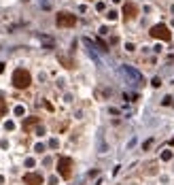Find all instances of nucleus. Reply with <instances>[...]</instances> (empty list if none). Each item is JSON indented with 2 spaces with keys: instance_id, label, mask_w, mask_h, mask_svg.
Here are the masks:
<instances>
[{
  "instance_id": "obj_1",
  "label": "nucleus",
  "mask_w": 174,
  "mask_h": 185,
  "mask_svg": "<svg viewBox=\"0 0 174 185\" xmlns=\"http://www.w3.org/2000/svg\"><path fill=\"white\" fill-rule=\"evenodd\" d=\"M121 77L125 79L127 83H132V85H142V83H144L142 75H140L134 66H127V64H123V66H121Z\"/></svg>"
},
{
  "instance_id": "obj_2",
  "label": "nucleus",
  "mask_w": 174,
  "mask_h": 185,
  "mask_svg": "<svg viewBox=\"0 0 174 185\" xmlns=\"http://www.w3.org/2000/svg\"><path fill=\"white\" fill-rule=\"evenodd\" d=\"M30 83H32V77L26 68H17L13 73V85L17 90H26V87H30Z\"/></svg>"
},
{
  "instance_id": "obj_3",
  "label": "nucleus",
  "mask_w": 174,
  "mask_h": 185,
  "mask_svg": "<svg viewBox=\"0 0 174 185\" xmlns=\"http://www.w3.org/2000/svg\"><path fill=\"white\" fill-rule=\"evenodd\" d=\"M151 36L153 38H159L163 43H168L172 38V34H170V28L168 26H163V23H155L153 28H151Z\"/></svg>"
},
{
  "instance_id": "obj_4",
  "label": "nucleus",
  "mask_w": 174,
  "mask_h": 185,
  "mask_svg": "<svg viewBox=\"0 0 174 185\" xmlns=\"http://www.w3.org/2000/svg\"><path fill=\"white\" fill-rule=\"evenodd\" d=\"M55 23L60 26V28H72V26L77 23V15H72V13H68V11H62V13H58V17H55Z\"/></svg>"
},
{
  "instance_id": "obj_5",
  "label": "nucleus",
  "mask_w": 174,
  "mask_h": 185,
  "mask_svg": "<svg viewBox=\"0 0 174 185\" xmlns=\"http://www.w3.org/2000/svg\"><path fill=\"white\" fill-rule=\"evenodd\" d=\"M70 168H72V160H70V157H60V162H58V172L62 174L64 179L70 177Z\"/></svg>"
},
{
  "instance_id": "obj_6",
  "label": "nucleus",
  "mask_w": 174,
  "mask_h": 185,
  "mask_svg": "<svg viewBox=\"0 0 174 185\" xmlns=\"http://www.w3.org/2000/svg\"><path fill=\"white\" fill-rule=\"evenodd\" d=\"M136 15H138V6H136L134 2H125L123 4V17L130 21V19H134Z\"/></svg>"
},
{
  "instance_id": "obj_7",
  "label": "nucleus",
  "mask_w": 174,
  "mask_h": 185,
  "mask_svg": "<svg viewBox=\"0 0 174 185\" xmlns=\"http://www.w3.org/2000/svg\"><path fill=\"white\" fill-rule=\"evenodd\" d=\"M23 183L26 185H43V174H38V172H28L23 177Z\"/></svg>"
},
{
  "instance_id": "obj_8",
  "label": "nucleus",
  "mask_w": 174,
  "mask_h": 185,
  "mask_svg": "<svg viewBox=\"0 0 174 185\" xmlns=\"http://www.w3.org/2000/svg\"><path fill=\"white\" fill-rule=\"evenodd\" d=\"M98 151H100V153H106V151H108V147H106V143H104V136H102V130L98 132Z\"/></svg>"
},
{
  "instance_id": "obj_9",
  "label": "nucleus",
  "mask_w": 174,
  "mask_h": 185,
  "mask_svg": "<svg viewBox=\"0 0 174 185\" xmlns=\"http://www.w3.org/2000/svg\"><path fill=\"white\" fill-rule=\"evenodd\" d=\"M34 123H38V117H30V119H26V121H23V128L28 130L30 126H34Z\"/></svg>"
},
{
  "instance_id": "obj_10",
  "label": "nucleus",
  "mask_w": 174,
  "mask_h": 185,
  "mask_svg": "<svg viewBox=\"0 0 174 185\" xmlns=\"http://www.w3.org/2000/svg\"><path fill=\"white\" fill-rule=\"evenodd\" d=\"M4 113H6V102L0 98V117H4Z\"/></svg>"
},
{
  "instance_id": "obj_11",
  "label": "nucleus",
  "mask_w": 174,
  "mask_h": 185,
  "mask_svg": "<svg viewBox=\"0 0 174 185\" xmlns=\"http://www.w3.org/2000/svg\"><path fill=\"white\" fill-rule=\"evenodd\" d=\"M23 113H26V109H23V107H15V115H17V117H21Z\"/></svg>"
},
{
  "instance_id": "obj_12",
  "label": "nucleus",
  "mask_w": 174,
  "mask_h": 185,
  "mask_svg": "<svg viewBox=\"0 0 174 185\" xmlns=\"http://www.w3.org/2000/svg\"><path fill=\"white\" fill-rule=\"evenodd\" d=\"M106 17H108L111 21H115V19H117V11H108V13H106Z\"/></svg>"
},
{
  "instance_id": "obj_13",
  "label": "nucleus",
  "mask_w": 174,
  "mask_h": 185,
  "mask_svg": "<svg viewBox=\"0 0 174 185\" xmlns=\"http://www.w3.org/2000/svg\"><path fill=\"white\" fill-rule=\"evenodd\" d=\"M170 157H172V153H170V151H163V153H161V160H166V162H168Z\"/></svg>"
},
{
  "instance_id": "obj_14",
  "label": "nucleus",
  "mask_w": 174,
  "mask_h": 185,
  "mask_svg": "<svg viewBox=\"0 0 174 185\" xmlns=\"http://www.w3.org/2000/svg\"><path fill=\"white\" fill-rule=\"evenodd\" d=\"M58 145H60V143H58V138H51V140H49V147H53V149H55Z\"/></svg>"
},
{
  "instance_id": "obj_15",
  "label": "nucleus",
  "mask_w": 174,
  "mask_h": 185,
  "mask_svg": "<svg viewBox=\"0 0 174 185\" xmlns=\"http://www.w3.org/2000/svg\"><path fill=\"white\" fill-rule=\"evenodd\" d=\"M153 85H155V87H159V85H161V79H159V77H155V79H153Z\"/></svg>"
},
{
  "instance_id": "obj_16",
  "label": "nucleus",
  "mask_w": 174,
  "mask_h": 185,
  "mask_svg": "<svg viewBox=\"0 0 174 185\" xmlns=\"http://www.w3.org/2000/svg\"><path fill=\"white\" fill-rule=\"evenodd\" d=\"M4 128H6V130H13V128H15V123H13V121H6V123H4Z\"/></svg>"
},
{
  "instance_id": "obj_17",
  "label": "nucleus",
  "mask_w": 174,
  "mask_h": 185,
  "mask_svg": "<svg viewBox=\"0 0 174 185\" xmlns=\"http://www.w3.org/2000/svg\"><path fill=\"white\" fill-rule=\"evenodd\" d=\"M26 166H28V168H32V166H34V160H32V157H30V160H26Z\"/></svg>"
},
{
  "instance_id": "obj_18",
  "label": "nucleus",
  "mask_w": 174,
  "mask_h": 185,
  "mask_svg": "<svg viewBox=\"0 0 174 185\" xmlns=\"http://www.w3.org/2000/svg\"><path fill=\"white\" fill-rule=\"evenodd\" d=\"M2 70H4V64H2V62H0V73H2Z\"/></svg>"
}]
</instances>
